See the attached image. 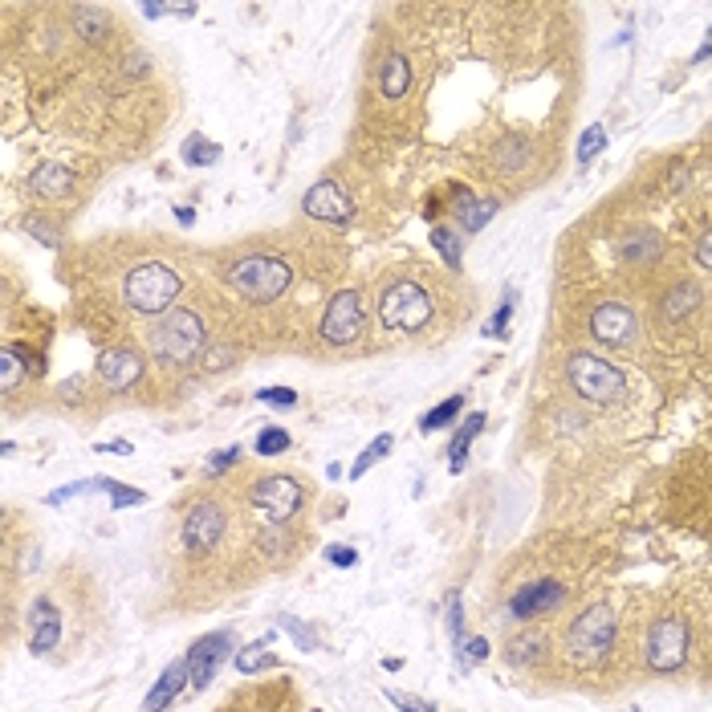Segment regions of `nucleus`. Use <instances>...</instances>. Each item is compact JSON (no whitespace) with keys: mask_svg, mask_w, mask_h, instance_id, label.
I'll return each instance as SVG.
<instances>
[{"mask_svg":"<svg viewBox=\"0 0 712 712\" xmlns=\"http://www.w3.org/2000/svg\"><path fill=\"white\" fill-rule=\"evenodd\" d=\"M224 281L241 293L245 302L269 306V302H277L281 293L293 285V269L281 257H273V253H245V257H236L224 269Z\"/></svg>","mask_w":712,"mask_h":712,"instance_id":"1","label":"nucleus"},{"mask_svg":"<svg viewBox=\"0 0 712 712\" xmlns=\"http://www.w3.org/2000/svg\"><path fill=\"white\" fill-rule=\"evenodd\" d=\"M204 338H208L204 318L192 314V310H171V314H163V318L147 330V346H151V354H155L159 363H167V367L192 363L196 354L204 350Z\"/></svg>","mask_w":712,"mask_h":712,"instance_id":"2","label":"nucleus"},{"mask_svg":"<svg viewBox=\"0 0 712 712\" xmlns=\"http://www.w3.org/2000/svg\"><path fill=\"white\" fill-rule=\"evenodd\" d=\"M180 273H175L171 265H159V261H147L139 269L127 273L123 281V302L135 310V314H167L171 302L180 298Z\"/></svg>","mask_w":712,"mask_h":712,"instance_id":"3","label":"nucleus"},{"mask_svg":"<svg viewBox=\"0 0 712 712\" xmlns=\"http://www.w3.org/2000/svg\"><path fill=\"white\" fill-rule=\"evenodd\" d=\"M566 383L574 387L578 399L595 403V407H611L615 399H623V387H627V379H623V371L615 363L599 359V354H586V350L570 354Z\"/></svg>","mask_w":712,"mask_h":712,"instance_id":"4","label":"nucleus"},{"mask_svg":"<svg viewBox=\"0 0 712 712\" xmlns=\"http://www.w3.org/2000/svg\"><path fill=\"white\" fill-rule=\"evenodd\" d=\"M615 635H619V619L611 607H586L570 627H566V651L570 660L578 664H599L603 656H611L615 647Z\"/></svg>","mask_w":712,"mask_h":712,"instance_id":"5","label":"nucleus"},{"mask_svg":"<svg viewBox=\"0 0 712 712\" xmlns=\"http://www.w3.org/2000/svg\"><path fill=\"white\" fill-rule=\"evenodd\" d=\"M379 322L399 334H415L432 322V298L420 281H391L379 293Z\"/></svg>","mask_w":712,"mask_h":712,"instance_id":"6","label":"nucleus"},{"mask_svg":"<svg viewBox=\"0 0 712 712\" xmlns=\"http://www.w3.org/2000/svg\"><path fill=\"white\" fill-rule=\"evenodd\" d=\"M688 647H692V627L684 615H664L651 623L647 631V643H643V660L651 672L660 676H672L688 664Z\"/></svg>","mask_w":712,"mask_h":712,"instance_id":"7","label":"nucleus"},{"mask_svg":"<svg viewBox=\"0 0 712 712\" xmlns=\"http://www.w3.org/2000/svg\"><path fill=\"white\" fill-rule=\"evenodd\" d=\"M302 501H306V493L293 477H261L253 485V509L273 525H285L293 513L302 509Z\"/></svg>","mask_w":712,"mask_h":712,"instance_id":"8","label":"nucleus"},{"mask_svg":"<svg viewBox=\"0 0 712 712\" xmlns=\"http://www.w3.org/2000/svg\"><path fill=\"white\" fill-rule=\"evenodd\" d=\"M363 334V298H359V289H338L326 314H322V338L330 346H346Z\"/></svg>","mask_w":712,"mask_h":712,"instance_id":"9","label":"nucleus"},{"mask_svg":"<svg viewBox=\"0 0 712 712\" xmlns=\"http://www.w3.org/2000/svg\"><path fill=\"white\" fill-rule=\"evenodd\" d=\"M228 647H232V631H212V635H200L192 643V651L184 656L188 660V684H192V692H204L216 680V672H220V664L228 656Z\"/></svg>","mask_w":712,"mask_h":712,"instance_id":"10","label":"nucleus"},{"mask_svg":"<svg viewBox=\"0 0 712 712\" xmlns=\"http://www.w3.org/2000/svg\"><path fill=\"white\" fill-rule=\"evenodd\" d=\"M224 529H228L224 509H220L216 501H200V505H192L188 517H184V546L196 550V554H208V550L220 546Z\"/></svg>","mask_w":712,"mask_h":712,"instance_id":"11","label":"nucleus"},{"mask_svg":"<svg viewBox=\"0 0 712 712\" xmlns=\"http://www.w3.org/2000/svg\"><path fill=\"white\" fill-rule=\"evenodd\" d=\"M302 212L310 216V220H322V224H338V228H346L350 220H354V204H350V196L334 184V180H318L310 192H306V200H302Z\"/></svg>","mask_w":712,"mask_h":712,"instance_id":"12","label":"nucleus"},{"mask_svg":"<svg viewBox=\"0 0 712 712\" xmlns=\"http://www.w3.org/2000/svg\"><path fill=\"white\" fill-rule=\"evenodd\" d=\"M94 371H98L102 387L127 391V387H135L143 379V354L131 350V346H110V350H102V359H98Z\"/></svg>","mask_w":712,"mask_h":712,"instance_id":"13","label":"nucleus"},{"mask_svg":"<svg viewBox=\"0 0 712 712\" xmlns=\"http://www.w3.org/2000/svg\"><path fill=\"white\" fill-rule=\"evenodd\" d=\"M590 334H595L603 346H627L635 338V314L619 302H603L595 314H590Z\"/></svg>","mask_w":712,"mask_h":712,"instance_id":"14","label":"nucleus"},{"mask_svg":"<svg viewBox=\"0 0 712 712\" xmlns=\"http://www.w3.org/2000/svg\"><path fill=\"white\" fill-rule=\"evenodd\" d=\"M562 582H550V578H538V582H529V586H521L517 595H513V603H509V611L517 615V619H533V615H546V611H554L558 603H562Z\"/></svg>","mask_w":712,"mask_h":712,"instance_id":"15","label":"nucleus"},{"mask_svg":"<svg viewBox=\"0 0 712 712\" xmlns=\"http://www.w3.org/2000/svg\"><path fill=\"white\" fill-rule=\"evenodd\" d=\"M62 643V611H57L45 595L33 599V635H29V651L33 656H49V651Z\"/></svg>","mask_w":712,"mask_h":712,"instance_id":"16","label":"nucleus"},{"mask_svg":"<svg viewBox=\"0 0 712 712\" xmlns=\"http://www.w3.org/2000/svg\"><path fill=\"white\" fill-rule=\"evenodd\" d=\"M29 192L37 200H62L74 192V171L66 163H41L33 175H29Z\"/></svg>","mask_w":712,"mask_h":712,"instance_id":"17","label":"nucleus"},{"mask_svg":"<svg viewBox=\"0 0 712 712\" xmlns=\"http://www.w3.org/2000/svg\"><path fill=\"white\" fill-rule=\"evenodd\" d=\"M452 192H456L452 196V216H456V224L464 232H481L497 216V200H481V196H472L464 188H452Z\"/></svg>","mask_w":712,"mask_h":712,"instance_id":"18","label":"nucleus"},{"mask_svg":"<svg viewBox=\"0 0 712 712\" xmlns=\"http://www.w3.org/2000/svg\"><path fill=\"white\" fill-rule=\"evenodd\" d=\"M188 688V660H171L167 668H163V676L155 680V688L147 692V700H143V712H163L175 696H180Z\"/></svg>","mask_w":712,"mask_h":712,"instance_id":"19","label":"nucleus"},{"mask_svg":"<svg viewBox=\"0 0 712 712\" xmlns=\"http://www.w3.org/2000/svg\"><path fill=\"white\" fill-rule=\"evenodd\" d=\"M411 86V62L403 53H387L379 66V94L383 98H403Z\"/></svg>","mask_w":712,"mask_h":712,"instance_id":"20","label":"nucleus"},{"mask_svg":"<svg viewBox=\"0 0 712 712\" xmlns=\"http://www.w3.org/2000/svg\"><path fill=\"white\" fill-rule=\"evenodd\" d=\"M696 306H700V285L680 281V285H672V289H668V298H664L660 314H664V322H680V318H688Z\"/></svg>","mask_w":712,"mask_h":712,"instance_id":"21","label":"nucleus"},{"mask_svg":"<svg viewBox=\"0 0 712 712\" xmlns=\"http://www.w3.org/2000/svg\"><path fill=\"white\" fill-rule=\"evenodd\" d=\"M481 428H485V415H481V411H477V415H464V424L456 428V436H452V444H448V468H452V472H460V468H464L468 444L481 436Z\"/></svg>","mask_w":712,"mask_h":712,"instance_id":"22","label":"nucleus"},{"mask_svg":"<svg viewBox=\"0 0 712 712\" xmlns=\"http://www.w3.org/2000/svg\"><path fill=\"white\" fill-rule=\"evenodd\" d=\"M619 253H623V261H656L660 236L647 232V228H635L631 236H623V241H619Z\"/></svg>","mask_w":712,"mask_h":712,"instance_id":"23","label":"nucleus"},{"mask_svg":"<svg viewBox=\"0 0 712 712\" xmlns=\"http://www.w3.org/2000/svg\"><path fill=\"white\" fill-rule=\"evenodd\" d=\"M391 444H395V440H391V432H383V436H375V440H371V444L363 448V456H359V460H354V464H350V481H359V477H367V472H371V468H375V464H379V460H383V456L391 452Z\"/></svg>","mask_w":712,"mask_h":712,"instance_id":"24","label":"nucleus"},{"mask_svg":"<svg viewBox=\"0 0 712 712\" xmlns=\"http://www.w3.org/2000/svg\"><path fill=\"white\" fill-rule=\"evenodd\" d=\"M464 411V395H452V399H444V403H436L424 420H420V428L424 432H440V428H448V424H456V415Z\"/></svg>","mask_w":712,"mask_h":712,"instance_id":"25","label":"nucleus"},{"mask_svg":"<svg viewBox=\"0 0 712 712\" xmlns=\"http://www.w3.org/2000/svg\"><path fill=\"white\" fill-rule=\"evenodd\" d=\"M25 375H29V367H25V359H21V346H9L5 354H0V387L17 391Z\"/></svg>","mask_w":712,"mask_h":712,"instance_id":"26","label":"nucleus"},{"mask_svg":"<svg viewBox=\"0 0 712 712\" xmlns=\"http://www.w3.org/2000/svg\"><path fill=\"white\" fill-rule=\"evenodd\" d=\"M269 639H261V643H249V647H241V651H236V668H241L245 676H253V672H261V668H273L277 660L269 656Z\"/></svg>","mask_w":712,"mask_h":712,"instance_id":"27","label":"nucleus"},{"mask_svg":"<svg viewBox=\"0 0 712 712\" xmlns=\"http://www.w3.org/2000/svg\"><path fill=\"white\" fill-rule=\"evenodd\" d=\"M74 21H78V33L86 37V41H102L106 37V25H110V17H106V9H78L74 13Z\"/></svg>","mask_w":712,"mask_h":712,"instance_id":"28","label":"nucleus"},{"mask_svg":"<svg viewBox=\"0 0 712 712\" xmlns=\"http://www.w3.org/2000/svg\"><path fill=\"white\" fill-rule=\"evenodd\" d=\"M184 159H188L192 167H212V163L220 159V143H212V139H204V135H192V139L184 143Z\"/></svg>","mask_w":712,"mask_h":712,"instance_id":"29","label":"nucleus"},{"mask_svg":"<svg viewBox=\"0 0 712 712\" xmlns=\"http://www.w3.org/2000/svg\"><path fill=\"white\" fill-rule=\"evenodd\" d=\"M497 159H501V167L517 171V167H529V159H533V147H529L525 139H505V143L497 147Z\"/></svg>","mask_w":712,"mask_h":712,"instance_id":"30","label":"nucleus"},{"mask_svg":"<svg viewBox=\"0 0 712 712\" xmlns=\"http://www.w3.org/2000/svg\"><path fill=\"white\" fill-rule=\"evenodd\" d=\"M289 452V432L285 428H261L257 432V456H281Z\"/></svg>","mask_w":712,"mask_h":712,"instance_id":"31","label":"nucleus"},{"mask_svg":"<svg viewBox=\"0 0 712 712\" xmlns=\"http://www.w3.org/2000/svg\"><path fill=\"white\" fill-rule=\"evenodd\" d=\"M603 147H607V131L603 127H586V135L578 139V163L586 167L595 155H603Z\"/></svg>","mask_w":712,"mask_h":712,"instance_id":"32","label":"nucleus"},{"mask_svg":"<svg viewBox=\"0 0 712 712\" xmlns=\"http://www.w3.org/2000/svg\"><path fill=\"white\" fill-rule=\"evenodd\" d=\"M432 245L452 269H460V236H452L448 228H432Z\"/></svg>","mask_w":712,"mask_h":712,"instance_id":"33","label":"nucleus"},{"mask_svg":"<svg viewBox=\"0 0 712 712\" xmlns=\"http://www.w3.org/2000/svg\"><path fill=\"white\" fill-rule=\"evenodd\" d=\"M546 656V639H521L509 651V664H538Z\"/></svg>","mask_w":712,"mask_h":712,"instance_id":"34","label":"nucleus"},{"mask_svg":"<svg viewBox=\"0 0 712 712\" xmlns=\"http://www.w3.org/2000/svg\"><path fill=\"white\" fill-rule=\"evenodd\" d=\"M25 232L29 236H37V241L41 245H49V249H57V245H62V224H53V220H25Z\"/></svg>","mask_w":712,"mask_h":712,"instance_id":"35","label":"nucleus"},{"mask_svg":"<svg viewBox=\"0 0 712 712\" xmlns=\"http://www.w3.org/2000/svg\"><path fill=\"white\" fill-rule=\"evenodd\" d=\"M456 660H460V668L489 660V639H485V635H477V639H464V643L456 647Z\"/></svg>","mask_w":712,"mask_h":712,"instance_id":"36","label":"nucleus"},{"mask_svg":"<svg viewBox=\"0 0 712 712\" xmlns=\"http://www.w3.org/2000/svg\"><path fill=\"white\" fill-rule=\"evenodd\" d=\"M513 302H517V293L509 289L505 298H501V306H497V314H493V322L485 326V334L489 338H505V326H509V314H513Z\"/></svg>","mask_w":712,"mask_h":712,"instance_id":"37","label":"nucleus"},{"mask_svg":"<svg viewBox=\"0 0 712 712\" xmlns=\"http://www.w3.org/2000/svg\"><path fill=\"white\" fill-rule=\"evenodd\" d=\"M383 696H387L395 708H403V712H436L428 700H420V696H407V692H395V688H383Z\"/></svg>","mask_w":712,"mask_h":712,"instance_id":"38","label":"nucleus"},{"mask_svg":"<svg viewBox=\"0 0 712 712\" xmlns=\"http://www.w3.org/2000/svg\"><path fill=\"white\" fill-rule=\"evenodd\" d=\"M257 403H269V407H293V403H298V391H289V387H265V391H257Z\"/></svg>","mask_w":712,"mask_h":712,"instance_id":"39","label":"nucleus"},{"mask_svg":"<svg viewBox=\"0 0 712 712\" xmlns=\"http://www.w3.org/2000/svg\"><path fill=\"white\" fill-rule=\"evenodd\" d=\"M106 493H110V505H114V509H123V505H143V493L123 489V485L110 481V477H106Z\"/></svg>","mask_w":712,"mask_h":712,"instance_id":"40","label":"nucleus"},{"mask_svg":"<svg viewBox=\"0 0 712 712\" xmlns=\"http://www.w3.org/2000/svg\"><path fill=\"white\" fill-rule=\"evenodd\" d=\"M281 627H285L289 635H298V643H302V651H314V647H318V639H314V631H310V627H302L298 619H289V615H285V619H281Z\"/></svg>","mask_w":712,"mask_h":712,"instance_id":"41","label":"nucleus"},{"mask_svg":"<svg viewBox=\"0 0 712 712\" xmlns=\"http://www.w3.org/2000/svg\"><path fill=\"white\" fill-rule=\"evenodd\" d=\"M448 627H452V643L460 647L464 643V623H460V595H452V607H448ZM452 647V651H456Z\"/></svg>","mask_w":712,"mask_h":712,"instance_id":"42","label":"nucleus"},{"mask_svg":"<svg viewBox=\"0 0 712 712\" xmlns=\"http://www.w3.org/2000/svg\"><path fill=\"white\" fill-rule=\"evenodd\" d=\"M326 558H330V566H338V570H346V566L359 562V554H354L350 546H330V550H326Z\"/></svg>","mask_w":712,"mask_h":712,"instance_id":"43","label":"nucleus"},{"mask_svg":"<svg viewBox=\"0 0 712 712\" xmlns=\"http://www.w3.org/2000/svg\"><path fill=\"white\" fill-rule=\"evenodd\" d=\"M208 354H212V359H204V371H208V375H216L220 367H228V363H232V350H228V346H212Z\"/></svg>","mask_w":712,"mask_h":712,"instance_id":"44","label":"nucleus"},{"mask_svg":"<svg viewBox=\"0 0 712 712\" xmlns=\"http://www.w3.org/2000/svg\"><path fill=\"white\" fill-rule=\"evenodd\" d=\"M236 460H241V448H224V452H216V456L208 460V472H224V468H232Z\"/></svg>","mask_w":712,"mask_h":712,"instance_id":"45","label":"nucleus"},{"mask_svg":"<svg viewBox=\"0 0 712 712\" xmlns=\"http://www.w3.org/2000/svg\"><path fill=\"white\" fill-rule=\"evenodd\" d=\"M696 261H700L704 269H712V236H704V241H700V249H696Z\"/></svg>","mask_w":712,"mask_h":712,"instance_id":"46","label":"nucleus"},{"mask_svg":"<svg viewBox=\"0 0 712 712\" xmlns=\"http://www.w3.org/2000/svg\"><path fill=\"white\" fill-rule=\"evenodd\" d=\"M708 57H712V29L704 33V45H700V49L692 53V62H708Z\"/></svg>","mask_w":712,"mask_h":712,"instance_id":"47","label":"nucleus"},{"mask_svg":"<svg viewBox=\"0 0 712 712\" xmlns=\"http://www.w3.org/2000/svg\"><path fill=\"white\" fill-rule=\"evenodd\" d=\"M98 452H114V456H131V444H127V440H114V444H106V448H98Z\"/></svg>","mask_w":712,"mask_h":712,"instance_id":"48","label":"nucleus"},{"mask_svg":"<svg viewBox=\"0 0 712 712\" xmlns=\"http://www.w3.org/2000/svg\"><path fill=\"white\" fill-rule=\"evenodd\" d=\"M175 216H180L184 224H192V220H196V212H192V208H175Z\"/></svg>","mask_w":712,"mask_h":712,"instance_id":"49","label":"nucleus"}]
</instances>
